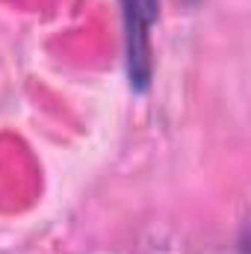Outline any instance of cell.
<instances>
[{"instance_id":"cell-1","label":"cell","mask_w":251,"mask_h":254,"mask_svg":"<svg viewBox=\"0 0 251 254\" xmlns=\"http://www.w3.org/2000/svg\"><path fill=\"white\" fill-rule=\"evenodd\" d=\"M125 15L127 77L136 92L151 86V27L160 15V0H122Z\"/></svg>"}]
</instances>
